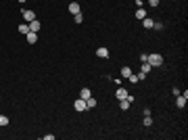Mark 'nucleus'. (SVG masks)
I'll list each match as a JSON object with an SVG mask.
<instances>
[{
	"mask_svg": "<svg viewBox=\"0 0 188 140\" xmlns=\"http://www.w3.org/2000/svg\"><path fill=\"white\" fill-rule=\"evenodd\" d=\"M146 63H149L151 67H161V65H163V57H161L159 52H153V55H146Z\"/></svg>",
	"mask_w": 188,
	"mask_h": 140,
	"instance_id": "obj_1",
	"label": "nucleus"
},
{
	"mask_svg": "<svg viewBox=\"0 0 188 140\" xmlns=\"http://www.w3.org/2000/svg\"><path fill=\"white\" fill-rule=\"evenodd\" d=\"M67 11H69L71 15H77V13H82V6H80V2H77V0H73V2H69Z\"/></svg>",
	"mask_w": 188,
	"mask_h": 140,
	"instance_id": "obj_2",
	"label": "nucleus"
},
{
	"mask_svg": "<svg viewBox=\"0 0 188 140\" xmlns=\"http://www.w3.org/2000/svg\"><path fill=\"white\" fill-rule=\"evenodd\" d=\"M73 109H75L77 113H84V111L88 109V107H86V100H84V98H77V100L73 103Z\"/></svg>",
	"mask_w": 188,
	"mask_h": 140,
	"instance_id": "obj_3",
	"label": "nucleus"
},
{
	"mask_svg": "<svg viewBox=\"0 0 188 140\" xmlns=\"http://www.w3.org/2000/svg\"><path fill=\"white\" fill-rule=\"evenodd\" d=\"M21 17H23L25 23H29V21H34V19H36V13H34V11H27V9H23V11H21Z\"/></svg>",
	"mask_w": 188,
	"mask_h": 140,
	"instance_id": "obj_4",
	"label": "nucleus"
},
{
	"mask_svg": "<svg viewBox=\"0 0 188 140\" xmlns=\"http://www.w3.org/2000/svg\"><path fill=\"white\" fill-rule=\"evenodd\" d=\"M96 57H98V59H109V57H111V52H109V48L100 46V48H96Z\"/></svg>",
	"mask_w": 188,
	"mask_h": 140,
	"instance_id": "obj_5",
	"label": "nucleus"
},
{
	"mask_svg": "<svg viewBox=\"0 0 188 140\" xmlns=\"http://www.w3.org/2000/svg\"><path fill=\"white\" fill-rule=\"evenodd\" d=\"M186 100H188V98L184 96V94H178V96H176V107H178V109H184V107H186Z\"/></svg>",
	"mask_w": 188,
	"mask_h": 140,
	"instance_id": "obj_6",
	"label": "nucleus"
},
{
	"mask_svg": "<svg viewBox=\"0 0 188 140\" xmlns=\"http://www.w3.org/2000/svg\"><path fill=\"white\" fill-rule=\"evenodd\" d=\"M27 25H29V32H36V34H38V32L42 29V23H40L38 19H34V21H29Z\"/></svg>",
	"mask_w": 188,
	"mask_h": 140,
	"instance_id": "obj_7",
	"label": "nucleus"
},
{
	"mask_svg": "<svg viewBox=\"0 0 188 140\" xmlns=\"http://www.w3.org/2000/svg\"><path fill=\"white\" fill-rule=\"evenodd\" d=\"M128 90H126V88H123V86H117V90H115V96H117V100H121V98H126V96H128Z\"/></svg>",
	"mask_w": 188,
	"mask_h": 140,
	"instance_id": "obj_8",
	"label": "nucleus"
},
{
	"mask_svg": "<svg viewBox=\"0 0 188 140\" xmlns=\"http://www.w3.org/2000/svg\"><path fill=\"white\" fill-rule=\"evenodd\" d=\"M25 38H27V42H29V44H36V42H38V34H36V32H27Z\"/></svg>",
	"mask_w": 188,
	"mask_h": 140,
	"instance_id": "obj_9",
	"label": "nucleus"
},
{
	"mask_svg": "<svg viewBox=\"0 0 188 140\" xmlns=\"http://www.w3.org/2000/svg\"><path fill=\"white\" fill-rule=\"evenodd\" d=\"M142 25H144V29H153L155 21L151 19V17H144V19H142Z\"/></svg>",
	"mask_w": 188,
	"mask_h": 140,
	"instance_id": "obj_10",
	"label": "nucleus"
},
{
	"mask_svg": "<svg viewBox=\"0 0 188 140\" xmlns=\"http://www.w3.org/2000/svg\"><path fill=\"white\" fill-rule=\"evenodd\" d=\"M90 96H92V90H90V88H82L80 98H84V100H86V98H90Z\"/></svg>",
	"mask_w": 188,
	"mask_h": 140,
	"instance_id": "obj_11",
	"label": "nucleus"
},
{
	"mask_svg": "<svg viewBox=\"0 0 188 140\" xmlns=\"http://www.w3.org/2000/svg\"><path fill=\"white\" fill-rule=\"evenodd\" d=\"M119 109H121V111H128L130 109V100L128 98H121V100H119Z\"/></svg>",
	"mask_w": 188,
	"mask_h": 140,
	"instance_id": "obj_12",
	"label": "nucleus"
},
{
	"mask_svg": "<svg viewBox=\"0 0 188 140\" xmlns=\"http://www.w3.org/2000/svg\"><path fill=\"white\" fill-rule=\"evenodd\" d=\"M134 17H136V19H140V21H142V19H144V17H149V15H146V11H144V9H138Z\"/></svg>",
	"mask_w": 188,
	"mask_h": 140,
	"instance_id": "obj_13",
	"label": "nucleus"
},
{
	"mask_svg": "<svg viewBox=\"0 0 188 140\" xmlns=\"http://www.w3.org/2000/svg\"><path fill=\"white\" fill-rule=\"evenodd\" d=\"M86 107H88V109H94V107H96V98H94V96L86 98Z\"/></svg>",
	"mask_w": 188,
	"mask_h": 140,
	"instance_id": "obj_14",
	"label": "nucleus"
},
{
	"mask_svg": "<svg viewBox=\"0 0 188 140\" xmlns=\"http://www.w3.org/2000/svg\"><path fill=\"white\" fill-rule=\"evenodd\" d=\"M126 80H128L130 84H138V78H136V73H134V71L130 73V75H128V78H126Z\"/></svg>",
	"mask_w": 188,
	"mask_h": 140,
	"instance_id": "obj_15",
	"label": "nucleus"
},
{
	"mask_svg": "<svg viewBox=\"0 0 188 140\" xmlns=\"http://www.w3.org/2000/svg\"><path fill=\"white\" fill-rule=\"evenodd\" d=\"M142 123H144L146 128H151V126H153V117H151V115H146L144 119H142Z\"/></svg>",
	"mask_w": 188,
	"mask_h": 140,
	"instance_id": "obj_16",
	"label": "nucleus"
},
{
	"mask_svg": "<svg viewBox=\"0 0 188 140\" xmlns=\"http://www.w3.org/2000/svg\"><path fill=\"white\" fill-rule=\"evenodd\" d=\"M19 32H21V34H27V32H29V25L27 23H19Z\"/></svg>",
	"mask_w": 188,
	"mask_h": 140,
	"instance_id": "obj_17",
	"label": "nucleus"
},
{
	"mask_svg": "<svg viewBox=\"0 0 188 140\" xmlns=\"http://www.w3.org/2000/svg\"><path fill=\"white\" fill-rule=\"evenodd\" d=\"M132 73V67H121V78H128Z\"/></svg>",
	"mask_w": 188,
	"mask_h": 140,
	"instance_id": "obj_18",
	"label": "nucleus"
},
{
	"mask_svg": "<svg viewBox=\"0 0 188 140\" xmlns=\"http://www.w3.org/2000/svg\"><path fill=\"white\" fill-rule=\"evenodd\" d=\"M151 69H153V67H151L149 63H142V65H140V71H144V73H149Z\"/></svg>",
	"mask_w": 188,
	"mask_h": 140,
	"instance_id": "obj_19",
	"label": "nucleus"
},
{
	"mask_svg": "<svg viewBox=\"0 0 188 140\" xmlns=\"http://www.w3.org/2000/svg\"><path fill=\"white\" fill-rule=\"evenodd\" d=\"M73 21H75V23H82V21H84V15H82V13L73 15Z\"/></svg>",
	"mask_w": 188,
	"mask_h": 140,
	"instance_id": "obj_20",
	"label": "nucleus"
},
{
	"mask_svg": "<svg viewBox=\"0 0 188 140\" xmlns=\"http://www.w3.org/2000/svg\"><path fill=\"white\" fill-rule=\"evenodd\" d=\"M136 78H138V82H144V80H146V73H144V71H138Z\"/></svg>",
	"mask_w": 188,
	"mask_h": 140,
	"instance_id": "obj_21",
	"label": "nucleus"
},
{
	"mask_svg": "<svg viewBox=\"0 0 188 140\" xmlns=\"http://www.w3.org/2000/svg\"><path fill=\"white\" fill-rule=\"evenodd\" d=\"M0 126H9V117L6 115H0Z\"/></svg>",
	"mask_w": 188,
	"mask_h": 140,
	"instance_id": "obj_22",
	"label": "nucleus"
},
{
	"mask_svg": "<svg viewBox=\"0 0 188 140\" xmlns=\"http://www.w3.org/2000/svg\"><path fill=\"white\" fill-rule=\"evenodd\" d=\"M146 2H149V4L155 9V6H159V2H161V0H146Z\"/></svg>",
	"mask_w": 188,
	"mask_h": 140,
	"instance_id": "obj_23",
	"label": "nucleus"
},
{
	"mask_svg": "<svg viewBox=\"0 0 188 140\" xmlns=\"http://www.w3.org/2000/svg\"><path fill=\"white\" fill-rule=\"evenodd\" d=\"M134 2H136V6H138V9H144V0H134Z\"/></svg>",
	"mask_w": 188,
	"mask_h": 140,
	"instance_id": "obj_24",
	"label": "nucleus"
},
{
	"mask_svg": "<svg viewBox=\"0 0 188 140\" xmlns=\"http://www.w3.org/2000/svg\"><path fill=\"white\" fill-rule=\"evenodd\" d=\"M44 140H55V134H44Z\"/></svg>",
	"mask_w": 188,
	"mask_h": 140,
	"instance_id": "obj_25",
	"label": "nucleus"
},
{
	"mask_svg": "<svg viewBox=\"0 0 188 140\" xmlns=\"http://www.w3.org/2000/svg\"><path fill=\"white\" fill-rule=\"evenodd\" d=\"M17 2H25V0H17Z\"/></svg>",
	"mask_w": 188,
	"mask_h": 140,
	"instance_id": "obj_26",
	"label": "nucleus"
}]
</instances>
